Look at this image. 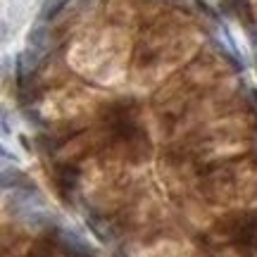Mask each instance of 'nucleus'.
<instances>
[{"mask_svg":"<svg viewBox=\"0 0 257 257\" xmlns=\"http://www.w3.org/2000/svg\"><path fill=\"white\" fill-rule=\"evenodd\" d=\"M0 155H3V160H5V162H12V165H19V157L15 155V153H10L8 148H0Z\"/></svg>","mask_w":257,"mask_h":257,"instance_id":"obj_8","label":"nucleus"},{"mask_svg":"<svg viewBox=\"0 0 257 257\" xmlns=\"http://www.w3.org/2000/svg\"><path fill=\"white\" fill-rule=\"evenodd\" d=\"M41 50H36V48H29L27 46V50H22L17 55V76H19V81H24L29 74L34 72L38 67V62H41Z\"/></svg>","mask_w":257,"mask_h":257,"instance_id":"obj_3","label":"nucleus"},{"mask_svg":"<svg viewBox=\"0 0 257 257\" xmlns=\"http://www.w3.org/2000/svg\"><path fill=\"white\" fill-rule=\"evenodd\" d=\"M10 202L17 207V214H24V212L34 210V207H41L43 205V195L34 184H27L19 186V188H12Z\"/></svg>","mask_w":257,"mask_h":257,"instance_id":"obj_2","label":"nucleus"},{"mask_svg":"<svg viewBox=\"0 0 257 257\" xmlns=\"http://www.w3.org/2000/svg\"><path fill=\"white\" fill-rule=\"evenodd\" d=\"M57 243H60V248H62L69 257H93L95 255V248L83 238L81 233H76L74 229H60Z\"/></svg>","mask_w":257,"mask_h":257,"instance_id":"obj_1","label":"nucleus"},{"mask_svg":"<svg viewBox=\"0 0 257 257\" xmlns=\"http://www.w3.org/2000/svg\"><path fill=\"white\" fill-rule=\"evenodd\" d=\"M19 217L27 221L29 226H50V224H55L57 221V217L53 214V212H46V210H41V207H34V210L19 214Z\"/></svg>","mask_w":257,"mask_h":257,"instance_id":"obj_6","label":"nucleus"},{"mask_svg":"<svg viewBox=\"0 0 257 257\" xmlns=\"http://www.w3.org/2000/svg\"><path fill=\"white\" fill-rule=\"evenodd\" d=\"M3 136H10V121H8V112H3Z\"/></svg>","mask_w":257,"mask_h":257,"instance_id":"obj_9","label":"nucleus"},{"mask_svg":"<svg viewBox=\"0 0 257 257\" xmlns=\"http://www.w3.org/2000/svg\"><path fill=\"white\" fill-rule=\"evenodd\" d=\"M48 43H50V29H48L43 22H36L27 34V46L36 48V50H41V53H46Z\"/></svg>","mask_w":257,"mask_h":257,"instance_id":"obj_4","label":"nucleus"},{"mask_svg":"<svg viewBox=\"0 0 257 257\" xmlns=\"http://www.w3.org/2000/svg\"><path fill=\"white\" fill-rule=\"evenodd\" d=\"M64 3H67V0H43V8H41V19H38V22H46V19L55 17L57 12L64 8Z\"/></svg>","mask_w":257,"mask_h":257,"instance_id":"obj_7","label":"nucleus"},{"mask_svg":"<svg viewBox=\"0 0 257 257\" xmlns=\"http://www.w3.org/2000/svg\"><path fill=\"white\" fill-rule=\"evenodd\" d=\"M27 184H31V181H29V176L15 165L5 167V169H3V174H0V186H3V191L19 188V186H27Z\"/></svg>","mask_w":257,"mask_h":257,"instance_id":"obj_5","label":"nucleus"}]
</instances>
